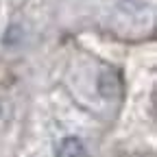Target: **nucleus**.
<instances>
[{
  "label": "nucleus",
  "instance_id": "nucleus-1",
  "mask_svg": "<svg viewBox=\"0 0 157 157\" xmlns=\"http://www.w3.org/2000/svg\"><path fill=\"white\" fill-rule=\"evenodd\" d=\"M55 157H87V148L85 142L76 135H66L59 140Z\"/></svg>",
  "mask_w": 157,
  "mask_h": 157
}]
</instances>
